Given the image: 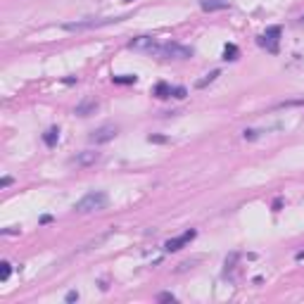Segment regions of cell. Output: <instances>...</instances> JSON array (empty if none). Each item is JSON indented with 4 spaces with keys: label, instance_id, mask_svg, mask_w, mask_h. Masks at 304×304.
<instances>
[{
    "label": "cell",
    "instance_id": "cell-11",
    "mask_svg": "<svg viewBox=\"0 0 304 304\" xmlns=\"http://www.w3.org/2000/svg\"><path fill=\"white\" fill-rule=\"evenodd\" d=\"M152 95H157V98H171V86L167 84V81H159L157 86H154V90H152Z\"/></svg>",
    "mask_w": 304,
    "mask_h": 304
},
{
    "label": "cell",
    "instance_id": "cell-19",
    "mask_svg": "<svg viewBox=\"0 0 304 304\" xmlns=\"http://www.w3.org/2000/svg\"><path fill=\"white\" fill-rule=\"evenodd\" d=\"M76 300H79V292H76V290H71V292H67L65 302H76Z\"/></svg>",
    "mask_w": 304,
    "mask_h": 304
},
{
    "label": "cell",
    "instance_id": "cell-23",
    "mask_svg": "<svg viewBox=\"0 0 304 304\" xmlns=\"http://www.w3.org/2000/svg\"><path fill=\"white\" fill-rule=\"evenodd\" d=\"M202 2H212V0H200V5H202Z\"/></svg>",
    "mask_w": 304,
    "mask_h": 304
},
{
    "label": "cell",
    "instance_id": "cell-2",
    "mask_svg": "<svg viewBox=\"0 0 304 304\" xmlns=\"http://www.w3.org/2000/svg\"><path fill=\"white\" fill-rule=\"evenodd\" d=\"M159 55L167 57V60H190L193 57V48L181 45V43H176V41H169V43L159 45Z\"/></svg>",
    "mask_w": 304,
    "mask_h": 304
},
{
    "label": "cell",
    "instance_id": "cell-9",
    "mask_svg": "<svg viewBox=\"0 0 304 304\" xmlns=\"http://www.w3.org/2000/svg\"><path fill=\"white\" fill-rule=\"evenodd\" d=\"M98 109V100L95 98H86V100H81L79 105H76V114L79 117H88L90 112H95Z\"/></svg>",
    "mask_w": 304,
    "mask_h": 304
},
{
    "label": "cell",
    "instance_id": "cell-8",
    "mask_svg": "<svg viewBox=\"0 0 304 304\" xmlns=\"http://www.w3.org/2000/svg\"><path fill=\"white\" fill-rule=\"evenodd\" d=\"M98 159H100V152H93V150L79 152L76 157H71V162L79 164V167H90V164H95Z\"/></svg>",
    "mask_w": 304,
    "mask_h": 304
},
{
    "label": "cell",
    "instance_id": "cell-17",
    "mask_svg": "<svg viewBox=\"0 0 304 304\" xmlns=\"http://www.w3.org/2000/svg\"><path fill=\"white\" fill-rule=\"evenodd\" d=\"M171 98H176V100L186 98V88H183V86H174V88H171Z\"/></svg>",
    "mask_w": 304,
    "mask_h": 304
},
{
    "label": "cell",
    "instance_id": "cell-15",
    "mask_svg": "<svg viewBox=\"0 0 304 304\" xmlns=\"http://www.w3.org/2000/svg\"><path fill=\"white\" fill-rule=\"evenodd\" d=\"M10 273H12V264H10V261H2V264H0V281L5 283L10 278Z\"/></svg>",
    "mask_w": 304,
    "mask_h": 304
},
{
    "label": "cell",
    "instance_id": "cell-21",
    "mask_svg": "<svg viewBox=\"0 0 304 304\" xmlns=\"http://www.w3.org/2000/svg\"><path fill=\"white\" fill-rule=\"evenodd\" d=\"M10 183H12V178H10V176H5V178H2V181H0V188H7V186H10Z\"/></svg>",
    "mask_w": 304,
    "mask_h": 304
},
{
    "label": "cell",
    "instance_id": "cell-5",
    "mask_svg": "<svg viewBox=\"0 0 304 304\" xmlns=\"http://www.w3.org/2000/svg\"><path fill=\"white\" fill-rule=\"evenodd\" d=\"M281 26H269L259 38V45L266 48L269 52H278V43H281Z\"/></svg>",
    "mask_w": 304,
    "mask_h": 304
},
{
    "label": "cell",
    "instance_id": "cell-18",
    "mask_svg": "<svg viewBox=\"0 0 304 304\" xmlns=\"http://www.w3.org/2000/svg\"><path fill=\"white\" fill-rule=\"evenodd\" d=\"M157 300H159V302H174L176 297H174V295H171V292H162V295H159Z\"/></svg>",
    "mask_w": 304,
    "mask_h": 304
},
{
    "label": "cell",
    "instance_id": "cell-1",
    "mask_svg": "<svg viewBox=\"0 0 304 304\" xmlns=\"http://www.w3.org/2000/svg\"><path fill=\"white\" fill-rule=\"evenodd\" d=\"M107 195L102 193V190H90L86 195L81 197L76 204H74V212H79V214H90V212H100V209H105L107 207Z\"/></svg>",
    "mask_w": 304,
    "mask_h": 304
},
{
    "label": "cell",
    "instance_id": "cell-12",
    "mask_svg": "<svg viewBox=\"0 0 304 304\" xmlns=\"http://www.w3.org/2000/svg\"><path fill=\"white\" fill-rule=\"evenodd\" d=\"M200 7H202L204 12H214V10H226L228 2H226V0H212V2H202Z\"/></svg>",
    "mask_w": 304,
    "mask_h": 304
},
{
    "label": "cell",
    "instance_id": "cell-7",
    "mask_svg": "<svg viewBox=\"0 0 304 304\" xmlns=\"http://www.w3.org/2000/svg\"><path fill=\"white\" fill-rule=\"evenodd\" d=\"M195 236H197L195 231H186V233H183V236H178V238L167 240V242H164V250H167V252H178L183 245H188V242L195 238Z\"/></svg>",
    "mask_w": 304,
    "mask_h": 304
},
{
    "label": "cell",
    "instance_id": "cell-24",
    "mask_svg": "<svg viewBox=\"0 0 304 304\" xmlns=\"http://www.w3.org/2000/svg\"><path fill=\"white\" fill-rule=\"evenodd\" d=\"M302 24H304V17H302Z\"/></svg>",
    "mask_w": 304,
    "mask_h": 304
},
{
    "label": "cell",
    "instance_id": "cell-25",
    "mask_svg": "<svg viewBox=\"0 0 304 304\" xmlns=\"http://www.w3.org/2000/svg\"><path fill=\"white\" fill-rule=\"evenodd\" d=\"M126 2H131V0H126Z\"/></svg>",
    "mask_w": 304,
    "mask_h": 304
},
{
    "label": "cell",
    "instance_id": "cell-4",
    "mask_svg": "<svg viewBox=\"0 0 304 304\" xmlns=\"http://www.w3.org/2000/svg\"><path fill=\"white\" fill-rule=\"evenodd\" d=\"M129 48L131 50H135V52H157L159 55V43L152 38V36H135V38H131L129 41Z\"/></svg>",
    "mask_w": 304,
    "mask_h": 304
},
{
    "label": "cell",
    "instance_id": "cell-6",
    "mask_svg": "<svg viewBox=\"0 0 304 304\" xmlns=\"http://www.w3.org/2000/svg\"><path fill=\"white\" fill-rule=\"evenodd\" d=\"M114 135H117V126L114 124H105V126H100V129H95L90 133V143L102 145V143H109Z\"/></svg>",
    "mask_w": 304,
    "mask_h": 304
},
{
    "label": "cell",
    "instance_id": "cell-13",
    "mask_svg": "<svg viewBox=\"0 0 304 304\" xmlns=\"http://www.w3.org/2000/svg\"><path fill=\"white\" fill-rule=\"evenodd\" d=\"M223 60H238V45L228 43L223 48Z\"/></svg>",
    "mask_w": 304,
    "mask_h": 304
},
{
    "label": "cell",
    "instance_id": "cell-10",
    "mask_svg": "<svg viewBox=\"0 0 304 304\" xmlns=\"http://www.w3.org/2000/svg\"><path fill=\"white\" fill-rule=\"evenodd\" d=\"M57 140H60V129H57V126H52V129H48L43 133V143L48 145V148H55Z\"/></svg>",
    "mask_w": 304,
    "mask_h": 304
},
{
    "label": "cell",
    "instance_id": "cell-3",
    "mask_svg": "<svg viewBox=\"0 0 304 304\" xmlns=\"http://www.w3.org/2000/svg\"><path fill=\"white\" fill-rule=\"evenodd\" d=\"M126 17H102V19H86V22H69L65 24V31H86V29H100L107 24L124 22Z\"/></svg>",
    "mask_w": 304,
    "mask_h": 304
},
{
    "label": "cell",
    "instance_id": "cell-20",
    "mask_svg": "<svg viewBox=\"0 0 304 304\" xmlns=\"http://www.w3.org/2000/svg\"><path fill=\"white\" fill-rule=\"evenodd\" d=\"M148 140H150V143H167V138H164V135H150Z\"/></svg>",
    "mask_w": 304,
    "mask_h": 304
},
{
    "label": "cell",
    "instance_id": "cell-16",
    "mask_svg": "<svg viewBox=\"0 0 304 304\" xmlns=\"http://www.w3.org/2000/svg\"><path fill=\"white\" fill-rule=\"evenodd\" d=\"M138 76H131V74H119V76H112L114 84H135Z\"/></svg>",
    "mask_w": 304,
    "mask_h": 304
},
{
    "label": "cell",
    "instance_id": "cell-14",
    "mask_svg": "<svg viewBox=\"0 0 304 304\" xmlns=\"http://www.w3.org/2000/svg\"><path fill=\"white\" fill-rule=\"evenodd\" d=\"M219 74H221L219 69H214V71H209V74H207L204 79H200V81H197L195 86H197V88H204V86H207V84H212V81H217V76H219Z\"/></svg>",
    "mask_w": 304,
    "mask_h": 304
},
{
    "label": "cell",
    "instance_id": "cell-22",
    "mask_svg": "<svg viewBox=\"0 0 304 304\" xmlns=\"http://www.w3.org/2000/svg\"><path fill=\"white\" fill-rule=\"evenodd\" d=\"M2 233H5V236H12V233H19V231H17V228H5Z\"/></svg>",
    "mask_w": 304,
    "mask_h": 304
}]
</instances>
